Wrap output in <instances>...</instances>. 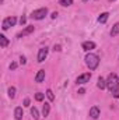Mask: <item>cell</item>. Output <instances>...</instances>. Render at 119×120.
<instances>
[{"label":"cell","mask_w":119,"mask_h":120,"mask_svg":"<svg viewBox=\"0 0 119 120\" xmlns=\"http://www.w3.org/2000/svg\"><path fill=\"white\" fill-rule=\"evenodd\" d=\"M86 64L90 70H95L99 64V57L95 55V53H88L86 56Z\"/></svg>","instance_id":"6da1fadb"},{"label":"cell","mask_w":119,"mask_h":120,"mask_svg":"<svg viewBox=\"0 0 119 120\" xmlns=\"http://www.w3.org/2000/svg\"><path fill=\"white\" fill-rule=\"evenodd\" d=\"M118 85H119V77L115 73H111L108 75V78H107V88L112 92L114 90L118 88Z\"/></svg>","instance_id":"7a4b0ae2"},{"label":"cell","mask_w":119,"mask_h":120,"mask_svg":"<svg viewBox=\"0 0 119 120\" xmlns=\"http://www.w3.org/2000/svg\"><path fill=\"white\" fill-rule=\"evenodd\" d=\"M16 22H17V18L16 17H7V18H4L3 20V22H1V28H3V31H7L10 27H14L16 25Z\"/></svg>","instance_id":"3957f363"},{"label":"cell","mask_w":119,"mask_h":120,"mask_svg":"<svg viewBox=\"0 0 119 120\" xmlns=\"http://www.w3.org/2000/svg\"><path fill=\"white\" fill-rule=\"evenodd\" d=\"M46 14H48V8H46V7H44V8H38V10L32 11L31 17H32L34 20H42V18H45V15H46Z\"/></svg>","instance_id":"277c9868"},{"label":"cell","mask_w":119,"mask_h":120,"mask_svg":"<svg viewBox=\"0 0 119 120\" xmlns=\"http://www.w3.org/2000/svg\"><path fill=\"white\" fill-rule=\"evenodd\" d=\"M90 78H91V73H86V74L79 75L77 80H76V82H77V84H86V82L90 81Z\"/></svg>","instance_id":"5b68a950"},{"label":"cell","mask_w":119,"mask_h":120,"mask_svg":"<svg viewBox=\"0 0 119 120\" xmlns=\"http://www.w3.org/2000/svg\"><path fill=\"white\" fill-rule=\"evenodd\" d=\"M46 56H48V48H41L39 52H38V61L42 63L44 60L46 59Z\"/></svg>","instance_id":"8992f818"},{"label":"cell","mask_w":119,"mask_h":120,"mask_svg":"<svg viewBox=\"0 0 119 120\" xmlns=\"http://www.w3.org/2000/svg\"><path fill=\"white\" fill-rule=\"evenodd\" d=\"M81 46H83V49H84V50H87V52H88V50H92V49H95V43H94L92 41L83 42V45H81Z\"/></svg>","instance_id":"52a82bcc"},{"label":"cell","mask_w":119,"mask_h":120,"mask_svg":"<svg viewBox=\"0 0 119 120\" xmlns=\"http://www.w3.org/2000/svg\"><path fill=\"white\" fill-rule=\"evenodd\" d=\"M98 116H99V109L97 106H92L90 109V117L91 119H98Z\"/></svg>","instance_id":"ba28073f"},{"label":"cell","mask_w":119,"mask_h":120,"mask_svg":"<svg viewBox=\"0 0 119 120\" xmlns=\"http://www.w3.org/2000/svg\"><path fill=\"white\" fill-rule=\"evenodd\" d=\"M45 80V70H39L35 75V82H42Z\"/></svg>","instance_id":"9c48e42d"},{"label":"cell","mask_w":119,"mask_h":120,"mask_svg":"<svg viewBox=\"0 0 119 120\" xmlns=\"http://www.w3.org/2000/svg\"><path fill=\"white\" fill-rule=\"evenodd\" d=\"M31 32H34V25H28L25 30H23V32L18 34V38H23V36H25V35H30Z\"/></svg>","instance_id":"30bf717a"},{"label":"cell","mask_w":119,"mask_h":120,"mask_svg":"<svg viewBox=\"0 0 119 120\" xmlns=\"http://www.w3.org/2000/svg\"><path fill=\"white\" fill-rule=\"evenodd\" d=\"M23 116H24V112H23V108H16V110H14V117L16 120H21L23 119Z\"/></svg>","instance_id":"8fae6325"},{"label":"cell","mask_w":119,"mask_h":120,"mask_svg":"<svg viewBox=\"0 0 119 120\" xmlns=\"http://www.w3.org/2000/svg\"><path fill=\"white\" fill-rule=\"evenodd\" d=\"M108 17H109V14H108V13H102V14H99V17H98V22H101V24L107 22Z\"/></svg>","instance_id":"7c38bea8"},{"label":"cell","mask_w":119,"mask_h":120,"mask_svg":"<svg viewBox=\"0 0 119 120\" xmlns=\"http://www.w3.org/2000/svg\"><path fill=\"white\" fill-rule=\"evenodd\" d=\"M97 85H98V88H99V90H105V88H107V81H105L102 77H99V78H98V84H97Z\"/></svg>","instance_id":"4fadbf2b"},{"label":"cell","mask_w":119,"mask_h":120,"mask_svg":"<svg viewBox=\"0 0 119 120\" xmlns=\"http://www.w3.org/2000/svg\"><path fill=\"white\" fill-rule=\"evenodd\" d=\"M49 112H51V105H49V103H45L44 108H42V116L46 117V116L49 115Z\"/></svg>","instance_id":"5bb4252c"},{"label":"cell","mask_w":119,"mask_h":120,"mask_svg":"<svg viewBox=\"0 0 119 120\" xmlns=\"http://www.w3.org/2000/svg\"><path fill=\"white\" fill-rule=\"evenodd\" d=\"M0 45H1V48H6L8 45V39L4 35H0Z\"/></svg>","instance_id":"9a60e30c"},{"label":"cell","mask_w":119,"mask_h":120,"mask_svg":"<svg viewBox=\"0 0 119 120\" xmlns=\"http://www.w3.org/2000/svg\"><path fill=\"white\" fill-rule=\"evenodd\" d=\"M118 34H119V22H116V24L112 27V30H111V35H112V36H116Z\"/></svg>","instance_id":"2e32d148"},{"label":"cell","mask_w":119,"mask_h":120,"mask_svg":"<svg viewBox=\"0 0 119 120\" xmlns=\"http://www.w3.org/2000/svg\"><path fill=\"white\" fill-rule=\"evenodd\" d=\"M59 4L63 6V7H69L73 4V0H59Z\"/></svg>","instance_id":"e0dca14e"},{"label":"cell","mask_w":119,"mask_h":120,"mask_svg":"<svg viewBox=\"0 0 119 120\" xmlns=\"http://www.w3.org/2000/svg\"><path fill=\"white\" fill-rule=\"evenodd\" d=\"M31 115H32V117H34L35 120L39 119V112H38L36 108H31Z\"/></svg>","instance_id":"ac0fdd59"},{"label":"cell","mask_w":119,"mask_h":120,"mask_svg":"<svg viewBox=\"0 0 119 120\" xmlns=\"http://www.w3.org/2000/svg\"><path fill=\"white\" fill-rule=\"evenodd\" d=\"M8 96H10L11 99L16 96V88H14V87H10V88H8Z\"/></svg>","instance_id":"d6986e66"},{"label":"cell","mask_w":119,"mask_h":120,"mask_svg":"<svg viewBox=\"0 0 119 120\" xmlns=\"http://www.w3.org/2000/svg\"><path fill=\"white\" fill-rule=\"evenodd\" d=\"M44 96H45V95H44L42 92H36V94H35V99H36L38 102H41V101H44Z\"/></svg>","instance_id":"ffe728a7"},{"label":"cell","mask_w":119,"mask_h":120,"mask_svg":"<svg viewBox=\"0 0 119 120\" xmlns=\"http://www.w3.org/2000/svg\"><path fill=\"white\" fill-rule=\"evenodd\" d=\"M46 96L49 98V101H55V95H53L52 90H48V91H46Z\"/></svg>","instance_id":"44dd1931"},{"label":"cell","mask_w":119,"mask_h":120,"mask_svg":"<svg viewBox=\"0 0 119 120\" xmlns=\"http://www.w3.org/2000/svg\"><path fill=\"white\" fill-rule=\"evenodd\" d=\"M112 96H114V98H119V87L116 88V90L112 91Z\"/></svg>","instance_id":"7402d4cb"},{"label":"cell","mask_w":119,"mask_h":120,"mask_svg":"<svg viewBox=\"0 0 119 120\" xmlns=\"http://www.w3.org/2000/svg\"><path fill=\"white\" fill-rule=\"evenodd\" d=\"M20 63H21V64H25V63H27V59H25L24 56H21V57H20Z\"/></svg>","instance_id":"603a6c76"},{"label":"cell","mask_w":119,"mask_h":120,"mask_svg":"<svg viewBox=\"0 0 119 120\" xmlns=\"http://www.w3.org/2000/svg\"><path fill=\"white\" fill-rule=\"evenodd\" d=\"M20 22H21V25H24V24L27 22V18H25V17H21V18H20Z\"/></svg>","instance_id":"cb8c5ba5"},{"label":"cell","mask_w":119,"mask_h":120,"mask_svg":"<svg viewBox=\"0 0 119 120\" xmlns=\"http://www.w3.org/2000/svg\"><path fill=\"white\" fill-rule=\"evenodd\" d=\"M17 68V63H11L10 64V70H16Z\"/></svg>","instance_id":"d4e9b609"},{"label":"cell","mask_w":119,"mask_h":120,"mask_svg":"<svg viewBox=\"0 0 119 120\" xmlns=\"http://www.w3.org/2000/svg\"><path fill=\"white\" fill-rule=\"evenodd\" d=\"M30 99H28V98H25V99H24V106H30Z\"/></svg>","instance_id":"484cf974"},{"label":"cell","mask_w":119,"mask_h":120,"mask_svg":"<svg viewBox=\"0 0 119 120\" xmlns=\"http://www.w3.org/2000/svg\"><path fill=\"white\" fill-rule=\"evenodd\" d=\"M56 17H58V13H56V11H55V13H52V15H51V18H53V20H55Z\"/></svg>","instance_id":"4316f807"},{"label":"cell","mask_w":119,"mask_h":120,"mask_svg":"<svg viewBox=\"0 0 119 120\" xmlns=\"http://www.w3.org/2000/svg\"><path fill=\"white\" fill-rule=\"evenodd\" d=\"M53 50H58V52H59V50H60V46H59V45H55V48H53Z\"/></svg>","instance_id":"83f0119b"},{"label":"cell","mask_w":119,"mask_h":120,"mask_svg":"<svg viewBox=\"0 0 119 120\" xmlns=\"http://www.w3.org/2000/svg\"><path fill=\"white\" fill-rule=\"evenodd\" d=\"M84 92H86V90H84V88H81V90H79V94H80V95H83Z\"/></svg>","instance_id":"f1b7e54d"},{"label":"cell","mask_w":119,"mask_h":120,"mask_svg":"<svg viewBox=\"0 0 119 120\" xmlns=\"http://www.w3.org/2000/svg\"><path fill=\"white\" fill-rule=\"evenodd\" d=\"M83 1H88V0H83Z\"/></svg>","instance_id":"f546056e"},{"label":"cell","mask_w":119,"mask_h":120,"mask_svg":"<svg viewBox=\"0 0 119 120\" xmlns=\"http://www.w3.org/2000/svg\"><path fill=\"white\" fill-rule=\"evenodd\" d=\"M109 1H115V0H109Z\"/></svg>","instance_id":"4dcf8cb0"}]
</instances>
